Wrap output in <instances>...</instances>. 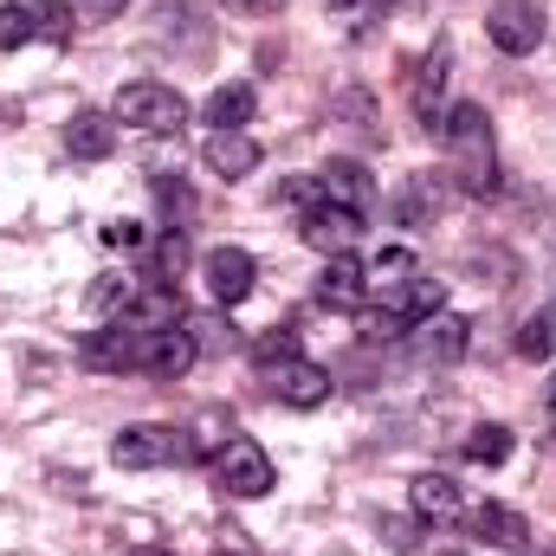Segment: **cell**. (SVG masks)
I'll list each match as a JSON object with an SVG mask.
<instances>
[{
    "mask_svg": "<svg viewBox=\"0 0 556 556\" xmlns=\"http://www.w3.org/2000/svg\"><path fill=\"white\" fill-rule=\"evenodd\" d=\"M440 207H446L440 175H415V181L395 194V220H402V227H433V220H440Z\"/></svg>",
    "mask_w": 556,
    "mask_h": 556,
    "instance_id": "cell-21",
    "label": "cell"
},
{
    "mask_svg": "<svg viewBox=\"0 0 556 556\" xmlns=\"http://www.w3.org/2000/svg\"><path fill=\"white\" fill-rule=\"evenodd\" d=\"M130 298H137V285L111 273V278H98V285H91V298H85V304H91L98 317H124V304H130Z\"/></svg>",
    "mask_w": 556,
    "mask_h": 556,
    "instance_id": "cell-30",
    "label": "cell"
},
{
    "mask_svg": "<svg viewBox=\"0 0 556 556\" xmlns=\"http://www.w3.org/2000/svg\"><path fill=\"white\" fill-rule=\"evenodd\" d=\"M227 440H233V420L220 415V408H207V415L188 427V459H220Z\"/></svg>",
    "mask_w": 556,
    "mask_h": 556,
    "instance_id": "cell-24",
    "label": "cell"
},
{
    "mask_svg": "<svg viewBox=\"0 0 556 556\" xmlns=\"http://www.w3.org/2000/svg\"><path fill=\"white\" fill-rule=\"evenodd\" d=\"M472 466H505L511 459V427H498V420H485V427H472L466 433V446H459Z\"/></svg>",
    "mask_w": 556,
    "mask_h": 556,
    "instance_id": "cell-25",
    "label": "cell"
},
{
    "mask_svg": "<svg viewBox=\"0 0 556 556\" xmlns=\"http://www.w3.org/2000/svg\"><path fill=\"white\" fill-rule=\"evenodd\" d=\"M395 7H415V0H369V20H382V13H395Z\"/></svg>",
    "mask_w": 556,
    "mask_h": 556,
    "instance_id": "cell-36",
    "label": "cell"
},
{
    "mask_svg": "<svg viewBox=\"0 0 556 556\" xmlns=\"http://www.w3.org/2000/svg\"><path fill=\"white\" fill-rule=\"evenodd\" d=\"M518 356L525 363H544V356H556V324L538 311V317H525V330H518Z\"/></svg>",
    "mask_w": 556,
    "mask_h": 556,
    "instance_id": "cell-28",
    "label": "cell"
},
{
    "mask_svg": "<svg viewBox=\"0 0 556 556\" xmlns=\"http://www.w3.org/2000/svg\"><path fill=\"white\" fill-rule=\"evenodd\" d=\"M188 330H194V350H233V343H240L220 311H214V317H188Z\"/></svg>",
    "mask_w": 556,
    "mask_h": 556,
    "instance_id": "cell-31",
    "label": "cell"
},
{
    "mask_svg": "<svg viewBox=\"0 0 556 556\" xmlns=\"http://www.w3.org/2000/svg\"><path fill=\"white\" fill-rule=\"evenodd\" d=\"M124 324H137V330H175V324H188L181 291L175 285H137V298L124 304Z\"/></svg>",
    "mask_w": 556,
    "mask_h": 556,
    "instance_id": "cell-17",
    "label": "cell"
},
{
    "mask_svg": "<svg viewBox=\"0 0 556 556\" xmlns=\"http://www.w3.org/2000/svg\"><path fill=\"white\" fill-rule=\"evenodd\" d=\"M363 273H369V285H382V291H395L402 278H415V253H408V247H382V253H376V260H369Z\"/></svg>",
    "mask_w": 556,
    "mask_h": 556,
    "instance_id": "cell-27",
    "label": "cell"
},
{
    "mask_svg": "<svg viewBox=\"0 0 556 556\" xmlns=\"http://www.w3.org/2000/svg\"><path fill=\"white\" fill-rule=\"evenodd\" d=\"M440 298H446V285H440V278H420V273H415V278H402L395 291H382V311H389L402 330H415V324H427V317L440 311Z\"/></svg>",
    "mask_w": 556,
    "mask_h": 556,
    "instance_id": "cell-15",
    "label": "cell"
},
{
    "mask_svg": "<svg viewBox=\"0 0 556 556\" xmlns=\"http://www.w3.org/2000/svg\"><path fill=\"white\" fill-rule=\"evenodd\" d=\"M415 350L427 363H459V356L472 350V324L453 317V311H433L427 324H415Z\"/></svg>",
    "mask_w": 556,
    "mask_h": 556,
    "instance_id": "cell-14",
    "label": "cell"
},
{
    "mask_svg": "<svg viewBox=\"0 0 556 556\" xmlns=\"http://www.w3.org/2000/svg\"><path fill=\"white\" fill-rule=\"evenodd\" d=\"M149 194L162 201V214H175V233H188V220H194V194H188V181H181V175H149Z\"/></svg>",
    "mask_w": 556,
    "mask_h": 556,
    "instance_id": "cell-26",
    "label": "cell"
},
{
    "mask_svg": "<svg viewBox=\"0 0 556 556\" xmlns=\"http://www.w3.org/2000/svg\"><path fill=\"white\" fill-rule=\"evenodd\" d=\"M253 111H260L253 85H220V91L207 98V111H201V117H207L214 130H247V124H253Z\"/></svg>",
    "mask_w": 556,
    "mask_h": 556,
    "instance_id": "cell-22",
    "label": "cell"
},
{
    "mask_svg": "<svg viewBox=\"0 0 556 556\" xmlns=\"http://www.w3.org/2000/svg\"><path fill=\"white\" fill-rule=\"evenodd\" d=\"M33 13H39V39H52V46L72 39V0H46V7H33Z\"/></svg>",
    "mask_w": 556,
    "mask_h": 556,
    "instance_id": "cell-33",
    "label": "cell"
},
{
    "mask_svg": "<svg viewBox=\"0 0 556 556\" xmlns=\"http://www.w3.org/2000/svg\"><path fill=\"white\" fill-rule=\"evenodd\" d=\"M485 33H492V46H498V52L525 59V52H538V46H544V13H538L531 0H492Z\"/></svg>",
    "mask_w": 556,
    "mask_h": 556,
    "instance_id": "cell-7",
    "label": "cell"
},
{
    "mask_svg": "<svg viewBox=\"0 0 556 556\" xmlns=\"http://www.w3.org/2000/svg\"><path fill=\"white\" fill-rule=\"evenodd\" d=\"M201 273H207V298H214L220 311H233V304H247V298H253L260 266H253V253H247V247H214V253L201 260Z\"/></svg>",
    "mask_w": 556,
    "mask_h": 556,
    "instance_id": "cell-8",
    "label": "cell"
},
{
    "mask_svg": "<svg viewBox=\"0 0 556 556\" xmlns=\"http://www.w3.org/2000/svg\"><path fill=\"white\" fill-rule=\"evenodd\" d=\"M85 369H104V376H124V369H142V330L137 324H124V317H111L104 330H91L85 337Z\"/></svg>",
    "mask_w": 556,
    "mask_h": 556,
    "instance_id": "cell-9",
    "label": "cell"
},
{
    "mask_svg": "<svg viewBox=\"0 0 556 556\" xmlns=\"http://www.w3.org/2000/svg\"><path fill=\"white\" fill-rule=\"evenodd\" d=\"M408 505H415V518H427V525L459 518V479L453 472H420L415 485H408Z\"/></svg>",
    "mask_w": 556,
    "mask_h": 556,
    "instance_id": "cell-19",
    "label": "cell"
},
{
    "mask_svg": "<svg viewBox=\"0 0 556 556\" xmlns=\"http://www.w3.org/2000/svg\"><path fill=\"white\" fill-rule=\"evenodd\" d=\"M330 7H350V0H330Z\"/></svg>",
    "mask_w": 556,
    "mask_h": 556,
    "instance_id": "cell-41",
    "label": "cell"
},
{
    "mask_svg": "<svg viewBox=\"0 0 556 556\" xmlns=\"http://www.w3.org/2000/svg\"><path fill=\"white\" fill-rule=\"evenodd\" d=\"M201 162H207L220 181H240V175L260 168V142L247 137V130H214V137L201 142Z\"/></svg>",
    "mask_w": 556,
    "mask_h": 556,
    "instance_id": "cell-16",
    "label": "cell"
},
{
    "mask_svg": "<svg viewBox=\"0 0 556 556\" xmlns=\"http://www.w3.org/2000/svg\"><path fill=\"white\" fill-rule=\"evenodd\" d=\"M26 39H39V13L33 7H0V52H13V46H26Z\"/></svg>",
    "mask_w": 556,
    "mask_h": 556,
    "instance_id": "cell-29",
    "label": "cell"
},
{
    "mask_svg": "<svg viewBox=\"0 0 556 556\" xmlns=\"http://www.w3.org/2000/svg\"><path fill=\"white\" fill-rule=\"evenodd\" d=\"M446 78H453V46H446V39H433V52H420L415 65H408V111H415L427 130H440V124H446V111H440Z\"/></svg>",
    "mask_w": 556,
    "mask_h": 556,
    "instance_id": "cell-6",
    "label": "cell"
},
{
    "mask_svg": "<svg viewBox=\"0 0 556 556\" xmlns=\"http://www.w3.org/2000/svg\"><path fill=\"white\" fill-rule=\"evenodd\" d=\"M104 247H124V253H142V247H149V233H142V220H111V227H104Z\"/></svg>",
    "mask_w": 556,
    "mask_h": 556,
    "instance_id": "cell-34",
    "label": "cell"
},
{
    "mask_svg": "<svg viewBox=\"0 0 556 556\" xmlns=\"http://www.w3.org/2000/svg\"><path fill=\"white\" fill-rule=\"evenodd\" d=\"M466 531H472L479 544H492V551H525V544H531V525H525V511H511V505H479V511L466 518Z\"/></svg>",
    "mask_w": 556,
    "mask_h": 556,
    "instance_id": "cell-18",
    "label": "cell"
},
{
    "mask_svg": "<svg viewBox=\"0 0 556 556\" xmlns=\"http://www.w3.org/2000/svg\"><path fill=\"white\" fill-rule=\"evenodd\" d=\"M117 124H130L142 137H168V130L188 124V98H181L175 85H155V78L124 85V91H117Z\"/></svg>",
    "mask_w": 556,
    "mask_h": 556,
    "instance_id": "cell-2",
    "label": "cell"
},
{
    "mask_svg": "<svg viewBox=\"0 0 556 556\" xmlns=\"http://www.w3.org/2000/svg\"><path fill=\"white\" fill-rule=\"evenodd\" d=\"M260 376H266V395L285 402V408H324V402H330V389H337V382H330V369H324V363H311L304 350H298V356H285V363H266Z\"/></svg>",
    "mask_w": 556,
    "mask_h": 556,
    "instance_id": "cell-4",
    "label": "cell"
},
{
    "mask_svg": "<svg viewBox=\"0 0 556 556\" xmlns=\"http://www.w3.org/2000/svg\"><path fill=\"white\" fill-rule=\"evenodd\" d=\"M220 556H227V551H220Z\"/></svg>",
    "mask_w": 556,
    "mask_h": 556,
    "instance_id": "cell-42",
    "label": "cell"
},
{
    "mask_svg": "<svg viewBox=\"0 0 556 556\" xmlns=\"http://www.w3.org/2000/svg\"><path fill=\"white\" fill-rule=\"evenodd\" d=\"M130 556H175V551H130Z\"/></svg>",
    "mask_w": 556,
    "mask_h": 556,
    "instance_id": "cell-39",
    "label": "cell"
},
{
    "mask_svg": "<svg viewBox=\"0 0 556 556\" xmlns=\"http://www.w3.org/2000/svg\"><path fill=\"white\" fill-rule=\"evenodd\" d=\"M214 479H220V492H227V498H266V492L278 485L266 446H260V440H247V433H233V440H227V453L214 459Z\"/></svg>",
    "mask_w": 556,
    "mask_h": 556,
    "instance_id": "cell-3",
    "label": "cell"
},
{
    "mask_svg": "<svg viewBox=\"0 0 556 556\" xmlns=\"http://www.w3.org/2000/svg\"><path fill=\"white\" fill-rule=\"evenodd\" d=\"M285 356H298V330L291 324H278V330H266L260 343H253V363L266 369V363H285Z\"/></svg>",
    "mask_w": 556,
    "mask_h": 556,
    "instance_id": "cell-32",
    "label": "cell"
},
{
    "mask_svg": "<svg viewBox=\"0 0 556 556\" xmlns=\"http://www.w3.org/2000/svg\"><path fill=\"white\" fill-rule=\"evenodd\" d=\"M194 356H201V350H194V330H188V324H175V330H142V369H149V376L175 382Z\"/></svg>",
    "mask_w": 556,
    "mask_h": 556,
    "instance_id": "cell-13",
    "label": "cell"
},
{
    "mask_svg": "<svg viewBox=\"0 0 556 556\" xmlns=\"http://www.w3.org/2000/svg\"><path fill=\"white\" fill-rule=\"evenodd\" d=\"M544 317H551V324H556V291H551V304H544Z\"/></svg>",
    "mask_w": 556,
    "mask_h": 556,
    "instance_id": "cell-38",
    "label": "cell"
},
{
    "mask_svg": "<svg viewBox=\"0 0 556 556\" xmlns=\"http://www.w3.org/2000/svg\"><path fill=\"white\" fill-rule=\"evenodd\" d=\"M298 233H304V247H317V253H350V240L363 233V214H350V207H330V201H317L304 220H298Z\"/></svg>",
    "mask_w": 556,
    "mask_h": 556,
    "instance_id": "cell-12",
    "label": "cell"
},
{
    "mask_svg": "<svg viewBox=\"0 0 556 556\" xmlns=\"http://www.w3.org/2000/svg\"><path fill=\"white\" fill-rule=\"evenodd\" d=\"M181 273H188V233H175V227H168V233L149 247V260H142V278H149V285H175Z\"/></svg>",
    "mask_w": 556,
    "mask_h": 556,
    "instance_id": "cell-23",
    "label": "cell"
},
{
    "mask_svg": "<svg viewBox=\"0 0 556 556\" xmlns=\"http://www.w3.org/2000/svg\"><path fill=\"white\" fill-rule=\"evenodd\" d=\"M317 194H324L330 207L363 214V220H369V207H376V181H369V168H363V162H343V155L317 168Z\"/></svg>",
    "mask_w": 556,
    "mask_h": 556,
    "instance_id": "cell-10",
    "label": "cell"
},
{
    "mask_svg": "<svg viewBox=\"0 0 556 556\" xmlns=\"http://www.w3.org/2000/svg\"><path fill=\"white\" fill-rule=\"evenodd\" d=\"M111 459L124 472H149V466H168V459H188V433L175 427H155V420H137L111 440Z\"/></svg>",
    "mask_w": 556,
    "mask_h": 556,
    "instance_id": "cell-5",
    "label": "cell"
},
{
    "mask_svg": "<svg viewBox=\"0 0 556 556\" xmlns=\"http://www.w3.org/2000/svg\"><path fill=\"white\" fill-rule=\"evenodd\" d=\"M85 7H91V13H124L130 0H85Z\"/></svg>",
    "mask_w": 556,
    "mask_h": 556,
    "instance_id": "cell-37",
    "label": "cell"
},
{
    "mask_svg": "<svg viewBox=\"0 0 556 556\" xmlns=\"http://www.w3.org/2000/svg\"><path fill=\"white\" fill-rule=\"evenodd\" d=\"M311 291H317V304H330V311H356V304L369 298V273H363V260H350V253H330Z\"/></svg>",
    "mask_w": 556,
    "mask_h": 556,
    "instance_id": "cell-11",
    "label": "cell"
},
{
    "mask_svg": "<svg viewBox=\"0 0 556 556\" xmlns=\"http://www.w3.org/2000/svg\"><path fill=\"white\" fill-rule=\"evenodd\" d=\"M220 7H233V13H253V20H266V13H278L285 0H220Z\"/></svg>",
    "mask_w": 556,
    "mask_h": 556,
    "instance_id": "cell-35",
    "label": "cell"
},
{
    "mask_svg": "<svg viewBox=\"0 0 556 556\" xmlns=\"http://www.w3.org/2000/svg\"><path fill=\"white\" fill-rule=\"evenodd\" d=\"M551 415H556V382H551Z\"/></svg>",
    "mask_w": 556,
    "mask_h": 556,
    "instance_id": "cell-40",
    "label": "cell"
},
{
    "mask_svg": "<svg viewBox=\"0 0 556 556\" xmlns=\"http://www.w3.org/2000/svg\"><path fill=\"white\" fill-rule=\"evenodd\" d=\"M440 137H446V175H453L459 194H472V201L498 194V142H492L485 104H453Z\"/></svg>",
    "mask_w": 556,
    "mask_h": 556,
    "instance_id": "cell-1",
    "label": "cell"
},
{
    "mask_svg": "<svg viewBox=\"0 0 556 556\" xmlns=\"http://www.w3.org/2000/svg\"><path fill=\"white\" fill-rule=\"evenodd\" d=\"M65 149H72L78 162H104V155L117 149V117H104V111H78V117L65 124Z\"/></svg>",
    "mask_w": 556,
    "mask_h": 556,
    "instance_id": "cell-20",
    "label": "cell"
}]
</instances>
